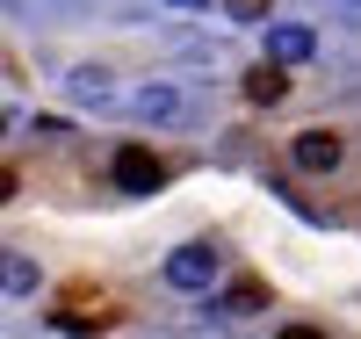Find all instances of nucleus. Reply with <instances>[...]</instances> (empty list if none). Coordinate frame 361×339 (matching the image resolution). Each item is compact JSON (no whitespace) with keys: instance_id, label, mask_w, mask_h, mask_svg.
Instances as JSON below:
<instances>
[{"instance_id":"nucleus-3","label":"nucleus","mask_w":361,"mask_h":339,"mask_svg":"<svg viewBox=\"0 0 361 339\" xmlns=\"http://www.w3.org/2000/svg\"><path fill=\"white\" fill-rule=\"evenodd\" d=\"M340 152H347V144H340L333 130H304V137L289 144V159L304 166V173H333V166H340Z\"/></svg>"},{"instance_id":"nucleus-4","label":"nucleus","mask_w":361,"mask_h":339,"mask_svg":"<svg viewBox=\"0 0 361 339\" xmlns=\"http://www.w3.org/2000/svg\"><path fill=\"white\" fill-rule=\"evenodd\" d=\"M311 51H318V37L304 22H275V29H267V58H282V66H304Z\"/></svg>"},{"instance_id":"nucleus-1","label":"nucleus","mask_w":361,"mask_h":339,"mask_svg":"<svg viewBox=\"0 0 361 339\" xmlns=\"http://www.w3.org/2000/svg\"><path fill=\"white\" fill-rule=\"evenodd\" d=\"M217 267H224V253H217L209 238H195V245H180V253L166 260V282H173V289H209V282H217Z\"/></svg>"},{"instance_id":"nucleus-2","label":"nucleus","mask_w":361,"mask_h":339,"mask_svg":"<svg viewBox=\"0 0 361 339\" xmlns=\"http://www.w3.org/2000/svg\"><path fill=\"white\" fill-rule=\"evenodd\" d=\"M116 188H123V195H152L159 188V180H166V166H159V152H145V144H123V152H116Z\"/></svg>"},{"instance_id":"nucleus-5","label":"nucleus","mask_w":361,"mask_h":339,"mask_svg":"<svg viewBox=\"0 0 361 339\" xmlns=\"http://www.w3.org/2000/svg\"><path fill=\"white\" fill-rule=\"evenodd\" d=\"M282 94H289V80H282V58H267V66H253V73H246V101L275 109Z\"/></svg>"},{"instance_id":"nucleus-9","label":"nucleus","mask_w":361,"mask_h":339,"mask_svg":"<svg viewBox=\"0 0 361 339\" xmlns=\"http://www.w3.org/2000/svg\"><path fill=\"white\" fill-rule=\"evenodd\" d=\"M8 289H15V296H22V289H37V267H29L22 253H8Z\"/></svg>"},{"instance_id":"nucleus-10","label":"nucleus","mask_w":361,"mask_h":339,"mask_svg":"<svg viewBox=\"0 0 361 339\" xmlns=\"http://www.w3.org/2000/svg\"><path fill=\"white\" fill-rule=\"evenodd\" d=\"M231 22H267V0H224Z\"/></svg>"},{"instance_id":"nucleus-11","label":"nucleus","mask_w":361,"mask_h":339,"mask_svg":"<svg viewBox=\"0 0 361 339\" xmlns=\"http://www.w3.org/2000/svg\"><path fill=\"white\" fill-rule=\"evenodd\" d=\"M166 8H209V0H166Z\"/></svg>"},{"instance_id":"nucleus-7","label":"nucleus","mask_w":361,"mask_h":339,"mask_svg":"<svg viewBox=\"0 0 361 339\" xmlns=\"http://www.w3.org/2000/svg\"><path fill=\"white\" fill-rule=\"evenodd\" d=\"M130 109H137V116H159V123H166V116H180V94H173V87H145V94H137Z\"/></svg>"},{"instance_id":"nucleus-12","label":"nucleus","mask_w":361,"mask_h":339,"mask_svg":"<svg viewBox=\"0 0 361 339\" xmlns=\"http://www.w3.org/2000/svg\"><path fill=\"white\" fill-rule=\"evenodd\" d=\"M354 8H361V0H354Z\"/></svg>"},{"instance_id":"nucleus-8","label":"nucleus","mask_w":361,"mask_h":339,"mask_svg":"<svg viewBox=\"0 0 361 339\" xmlns=\"http://www.w3.org/2000/svg\"><path fill=\"white\" fill-rule=\"evenodd\" d=\"M73 101H94V109H102V101H109V80H102L94 66H80V73H73Z\"/></svg>"},{"instance_id":"nucleus-6","label":"nucleus","mask_w":361,"mask_h":339,"mask_svg":"<svg viewBox=\"0 0 361 339\" xmlns=\"http://www.w3.org/2000/svg\"><path fill=\"white\" fill-rule=\"evenodd\" d=\"M260 303H267V289H260V282H238V289H224L217 303H209V311H217V318H253Z\"/></svg>"}]
</instances>
